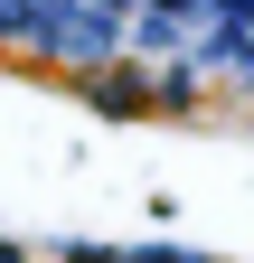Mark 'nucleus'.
I'll return each instance as SVG.
<instances>
[{
    "label": "nucleus",
    "instance_id": "1",
    "mask_svg": "<svg viewBox=\"0 0 254 263\" xmlns=\"http://www.w3.org/2000/svg\"><path fill=\"white\" fill-rule=\"evenodd\" d=\"M66 263H132V254H122V245H76Z\"/></svg>",
    "mask_w": 254,
    "mask_h": 263
}]
</instances>
